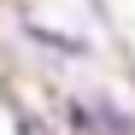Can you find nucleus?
I'll return each mask as SVG.
<instances>
[{
    "label": "nucleus",
    "instance_id": "f257e3e1",
    "mask_svg": "<svg viewBox=\"0 0 135 135\" xmlns=\"http://www.w3.org/2000/svg\"><path fill=\"white\" fill-rule=\"evenodd\" d=\"M65 118H71V129H82V135H135V118L129 112H118L112 100H71L65 106Z\"/></svg>",
    "mask_w": 135,
    "mask_h": 135
},
{
    "label": "nucleus",
    "instance_id": "f03ea898",
    "mask_svg": "<svg viewBox=\"0 0 135 135\" xmlns=\"http://www.w3.org/2000/svg\"><path fill=\"white\" fill-rule=\"evenodd\" d=\"M24 35H30V41H41V47H53V53H71V59H82V53H88V35L47 30V24H35V18H24Z\"/></svg>",
    "mask_w": 135,
    "mask_h": 135
},
{
    "label": "nucleus",
    "instance_id": "7ed1b4c3",
    "mask_svg": "<svg viewBox=\"0 0 135 135\" xmlns=\"http://www.w3.org/2000/svg\"><path fill=\"white\" fill-rule=\"evenodd\" d=\"M18 129H24V135H47V129H41L35 118H18Z\"/></svg>",
    "mask_w": 135,
    "mask_h": 135
}]
</instances>
